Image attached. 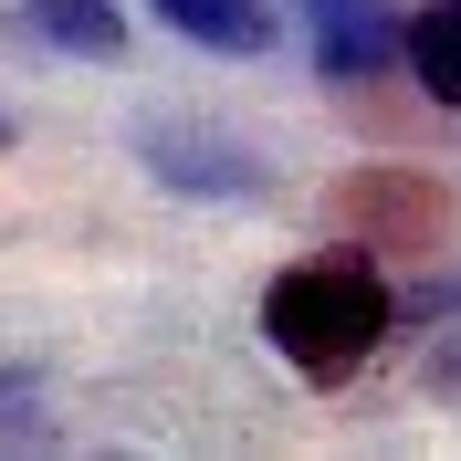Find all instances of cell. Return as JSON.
Wrapping results in <instances>:
<instances>
[{
  "instance_id": "cell-1",
  "label": "cell",
  "mask_w": 461,
  "mask_h": 461,
  "mask_svg": "<svg viewBox=\"0 0 461 461\" xmlns=\"http://www.w3.org/2000/svg\"><path fill=\"white\" fill-rule=\"evenodd\" d=\"M388 325H399V304H388V284H377L367 262H294V273H273V294H262L273 357H284L294 377H315V388L357 377Z\"/></svg>"
},
{
  "instance_id": "cell-5",
  "label": "cell",
  "mask_w": 461,
  "mask_h": 461,
  "mask_svg": "<svg viewBox=\"0 0 461 461\" xmlns=\"http://www.w3.org/2000/svg\"><path fill=\"white\" fill-rule=\"evenodd\" d=\"M22 32L42 42V53H85V63H115V53H126L115 0H22Z\"/></svg>"
},
{
  "instance_id": "cell-10",
  "label": "cell",
  "mask_w": 461,
  "mask_h": 461,
  "mask_svg": "<svg viewBox=\"0 0 461 461\" xmlns=\"http://www.w3.org/2000/svg\"><path fill=\"white\" fill-rule=\"evenodd\" d=\"M0 147H11V115H0Z\"/></svg>"
},
{
  "instance_id": "cell-2",
  "label": "cell",
  "mask_w": 461,
  "mask_h": 461,
  "mask_svg": "<svg viewBox=\"0 0 461 461\" xmlns=\"http://www.w3.org/2000/svg\"><path fill=\"white\" fill-rule=\"evenodd\" d=\"M147 168L168 178V189H200V200H252L262 189V158L252 147H230L221 126H147Z\"/></svg>"
},
{
  "instance_id": "cell-3",
  "label": "cell",
  "mask_w": 461,
  "mask_h": 461,
  "mask_svg": "<svg viewBox=\"0 0 461 461\" xmlns=\"http://www.w3.org/2000/svg\"><path fill=\"white\" fill-rule=\"evenodd\" d=\"M399 53H409V11H388V0H315V74L367 85Z\"/></svg>"
},
{
  "instance_id": "cell-7",
  "label": "cell",
  "mask_w": 461,
  "mask_h": 461,
  "mask_svg": "<svg viewBox=\"0 0 461 461\" xmlns=\"http://www.w3.org/2000/svg\"><path fill=\"white\" fill-rule=\"evenodd\" d=\"M346 210H357V221H388V230H430L440 221V200L420 189V178H357Z\"/></svg>"
},
{
  "instance_id": "cell-9",
  "label": "cell",
  "mask_w": 461,
  "mask_h": 461,
  "mask_svg": "<svg viewBox=\"0 0 461 461\" xmlns=\"http://www.w3.org/2000/svg\"><path fill=\"white\" fill-rule=\"evenodd\" d=\"M409 315H461V273H440V284L409 294Z\"/></svg>"
},
{
  "instance_id": "cell-6",
  "label": "cell",
  "mask_w": 461,
  "mask_h": 461,
  "mask_svg": "<svg viewBox=\"0 0 461 461\" xmlns=\"http://www.w3.org/2000/svg\"><path fill=\"white\" fill-rule=\"evenodd\" d=\"M409 74H420V95H430V105H451L461 115V0H420V11H409Z\"/></svg>"
},
{
  "instance_id": "cell-4",
  "label": "cell",
  "mask_w": 461,
  "mask_h": 461,
  "mask_svg": "<svg viewBox=\"0 0 461 461\" xmlns=\"http://www.w3.org/2000/svg\"><path fill=\"white\" fill-rule=\"evenodd\" d=\"M158 22L189 32L200 53H273V0H158Z\"/></svg>"
},
{
  "instance_id": "cell-8",
  "label": "cell",
  "mask_w": 461,
  "mask_h": 461,
  "mask_svg": "<svg viewBox=\"0 0 461 461\" xmlns=\"http://www.w3.org/2000/svg\"><path fill=\"white\" fill-rule=\"evenodd\" d=\"M0 440H42V409H32L22 377H0Z\"/></svg>"
}]
</instances>
